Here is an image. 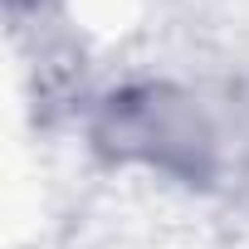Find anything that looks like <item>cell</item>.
<instances>
[{"label": "cell", "instance_id": "7a4b0ae2", "mask_svg": "<svg viewBox=\"0 0 249 249\" xmlns=\"http://www.w3.org/2000/svg\"><path fill=\"white\" fill-rule=\"evenodd\" d=\"M10 5H39V0H10Z\"/></svg>", "mask_w": 249, "mask_h": 249}, {"label": "cell", "instance_id": "6da1fadb", "mask_svg": "<svg viewBox=\"0 0 249 249\" xmlns=\"http://www.w3.org/2000/svg\"><path fill=\"white\" fill-rule=\"evenodd\" d=\"M98 142L112 157H137L186 181H205L215 152V137L200 122L196 103L171 88H132L107 98L98 117Z\"/></svg>", "mask_w": 249, "mask_h": 249}]
</instances>
